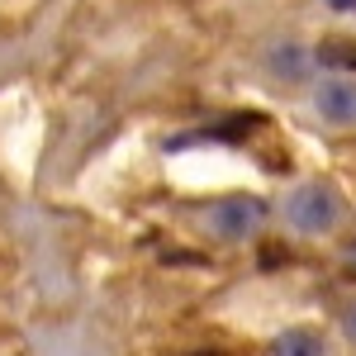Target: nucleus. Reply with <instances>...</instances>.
<instances>
[{"mask_svg": "<svg viewBox=\"0 0 356 356\" xmlns=\"http://www.w3.org/2000/svg\"><path fill=\"white\" fill-rule=\"evenodd\" d=\"M271 223H280L295 243H337L352 223V200L332 176H300L271 204Z\"/></svg>", "mask_w": 356, "mask_h": 356, "instance_id": "f257e3e1", "label": "nucleus"}, {"mask_svg": "<svg viewBox=\"0 0 356 356\" xmlns=\"http://www.w3.org/2000/svg\"><path fill=\"white\" fill-rule=\"evenodd\" d=\"M271 228V204L252 191H228L214 195L200 209V233L219 247H252L261 233Z\"/></svg>", "mask_w": 356, "mask_h": 356, "instance_id": "f03ea898", "label": "nucleus"}, {"mask_svg": "<svg viewBox=\"0 0 356 356\" xmlns=\"http://www.w3.org/2000/svg\"><path fill=\"white\" fill-rule=\"evenodd\" d=\"M300 110L323 134H356V72L318 67L314 81L300 90Z\"/></svg>", "mask_w": 356, "mask_h": 356, "instance_id": "7ed1b4c3", "label": "nucleus"}, {"mask_svg": "<svg viewBox=\"0 0 356 356\" xmlns=\"http://www.w3.org/2000/svg\"><path fill=\"white\" fill-rule=\"evenodd\" d=\"M257 67H261V76H266L275 90H295V95H300L323 62H318V53H314L309 38H300V33H275V38L261 43Z\"/></svg>", "mask_w": 356, "mask_h": 356, "instance_id": "20e7f679", "label": "nucleus"}, {"mask_svg": "<svg viewBox=\"0 0 356 356\" xmlns=\"http://www.w3.org/2000/svg\"><path fill=\"white\" fill-rule=\"evenodd\" d=\"M271 356H332V332L318 323H285L271 337Z\"/></svg>", "mask_w": 356, "mask_h": 356, "instance_id": "39448f33", "label": "nucleus"}, {"mask_svg": "<svg viewBox=\"0 0 356 356\" xmlns=\"http://www.w3.org/2000/svg\"><path fill=\"white\" fill-rule=\"evenodd\" d=\"M332 332H337V337H342V342H347V347L356 352V295L342 304V309H337V318H332Z\"/></svg>", "mask_w": 356, "mask_h": 356, "instance_id": "423d86ee", "label": "nucleus"}, {"mask_svg": "<svg viewBox=\"0 0 356 356\" xmlns=\"http://www.w3.org/2000/svg\"><path fill=\"white\" fill-rule=\"evenodd\" d=\"M342 271H347V275L356 280V233L347 238V243H342Z\"/></svg>", "mask_w": 356, "mask_h": 356, "instance_id": "0eeeda50", "label": "nucleus"}, {"mask_svg": "<svg viewBox=\"0 0 356 356\" xmlns=\"http://www.w3.org/2000/svg\"><path fill=\"white\" fill-rule=\"evenodd\" d=\"M332 15H356V0H323Z\"/></svg>", "mask_w": 356, "mask_h": 356, "instance_id": "6e6552de", "label": "nucleus"}]
</instances>
